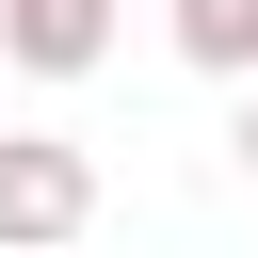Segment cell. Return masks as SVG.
<instances>
[{
    "label": "cell",
    "instance_id": "obj_4",
    "mask_svg": "<svg viewBox=\"0 0 258 258\" xmlns=\"http://www.w3.org/2000/svg\"><path fill=\"white\" fill-rule=\"evenodd\" d=\"M226 161H242V177H258V81H242V129H226Z\"/></svg>",
    "mask_w": 258,
    "mask_h": 258
},
{
    "label": "cell",
    "instance_id": "obj_1",
    "mask_svg": "<svg viewBox=\"0 0 258 258\" xmlns=\"http://www.w3.org/2000/svg\"><path fill=\"white\" fill-rule=\"evenodd\" d=\"M97 226V145L81 129H0V258H64Z\"/></svg>",
    "mask_w": 258,
    "mask_h": 258
},
{
    "label": "cell",
    "instance_id": "obj_3",
    "mask_svg": "<svg viewBox=\"0 0 258 258\" xmlns=\"http://www.w3.org/2000/svg\"><path fill=\"white\" fill-rule=\"evenodd\" d=\"M161 32H177V64H210V81H258V0H161Z\"/></svg>",
    "mask_w": 258,
    "mask_h": 258
},
{
    "label": "cell",
    "instance_id": "obj_2",
    "mask_svg": "<svg viewBox=\"0 0 258 258\" xmlns=\"http://www.w3.org/2000/svg\"><path fill=\"white\" fill-rule=\"evenodd\" d=\"M129 32V0H0V64L16 81H97Z\"/></svg>",
    "mask_w": 258,
    "mask_h": 258
},
{
    "label": "cell",
    "instance_id": "obj_5",
    "mask_svg": "<svg viewBox=\"0 0 258 258\" xmlns=\"http://www.w3.org/2000/svg\"><path fill=\"white\" fill-rule=\"evenodd\" d=\"M0 81H16V64H0Z\"/></svg>",
    "mask_w": 258,
    "mask_h": 258
}]
</instances>
